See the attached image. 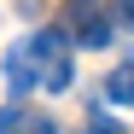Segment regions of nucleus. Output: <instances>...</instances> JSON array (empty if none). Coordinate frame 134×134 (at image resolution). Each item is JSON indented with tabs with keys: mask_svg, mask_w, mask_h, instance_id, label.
Returning <instances> with one entry per match:
<instances>
[{
	"mask_svg": "<svg viewBox=\"0 0 134 134\" xmlns=\"http://www.w3.org/2000/svg\"><path fill=\"white\" fill-rule=\"evenodd\" d=\"M24 58H29V70H35V87H47V93H64V87L76 82V58H70V35L64 29H35L24 41Z\"/></svg>",
	"mask_w": 134,
	"mask_h": 134,
	"instance_id": "1",
	"label": "nucleus"
},
{
	"mask_svg": "<svg viewBox=\"0 0 134 134\" xmlns=\"http://www.w3.org/2000/svg\"><path fill=\"white\" fill-rule=\"evenodd\" d=\"M70 41H82V47H111V35H117V24L99 12V6H82V0H70V29H64Z\"/></svg>",
	"mask_w": 134,
	"mask_h": 134,
	"instance_id": "2",
	"label": "nucleus"
},
{
	"mask_svg": "<svg viewBox=\"0 0 134 134\" xmlns=\"http://www.w3.org/2000/svg\"><path fill=\"white\" fill-rule=\"evenodd\" d=\"M0 134H58V122L47 111H24V105H6L0 111Z\"/></svg>",
	"mask_w": 134,
	"mask_h": 134,
	"instance_id": "3",
	"label": "nucleus"
},
{
	"mask_svg": "<svg viewBox=\"0 0 134 134\" xmlns=\"http://www.w3.org/2000/svg\"><path fill=\"white\" fill-rule=\"evenodd\" d=\"M105 99H111V105H128V111H134V58H122L117 70H111V82H105Z\"/></svg>",
	"mask_w": 134,
	"mask_h": 134,
	"instance_id": "4",
	"label": "nucleus"
},
{
	"mask_svg": "<svg viewBox=\"0 0 134 134\" xmlns=\"http://www.w3.org/2000/svg\"><path fill=\"white\" fill-rule=\"evenodd\" d=\"M6 87H12V93H29V87H35V70H29V58H24V41L6 53Z\"/></svg>",
	"mask_w": 134,
	"mask_h": 134,
	"instance_id": "5",
	"label": "nucleus"
},
{
	"mask_svg": "<svg viewBox=\"0 0 134 134\" xmlns=\"http://www.w3.org/2000/svg\"><path fill=\"white\" fill-rule=\"evenodd\" d=\"M87 134H128L117 117H105V111H93V117H87Z\"/></svg>",
	"mask_w": 134,
	"mask_h": 134,
	"instance_id": "6",
	"label": "nucleus"
},
{
	"mask_svg": "<svg viewBox=\"0 0 134 134\" xmlns=\"http://www.w3.org/2000/svg\"><path fill=\"white\" fill-rule=\"evenodd\" d=\"M111 24H128L134 29V0H111Z\"/></svg>",
	"mask_w": 134,
	"mask_h": 134,
	"instance_id": "7",
	"label": "nucleus"
},
{
	"mask_svg": "<svg viewBox=\"0 0 134 134\" xmlns=\"http://www.w3.org/2000/svg\"><path fill=\"white\" fill-rule=\"evenodd\" d=\"M82 6H93V0H82Z\"/></svg>",
	"mask_w": 134,
	"mask_h": 134,
	"instance_id": "8",
	"label": "nucleus"
}]
</instances>
